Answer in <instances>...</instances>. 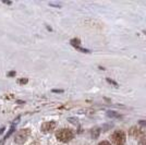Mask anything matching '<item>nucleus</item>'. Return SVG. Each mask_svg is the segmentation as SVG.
Instances as JSON below:
<instances>
[{
  "label": "nucleus",
  "instance_id": "obj_1",
  "mask_svg": "<svg viewBox=\"0 0 146 145\" xmlns=\"http://www.w3.org/2000/svg\"><path fill=\"white\" fill-rule=\"evenodd\" d=\"M56 138L59 140L60 142L67 143V142H70L71 140H73L74 133L70 129H62V130H59L58 132L56 133Z\"/></svg>",
  "mask_w": 146,
  "mask_h": 145
},
{
  "label": "nucleus",
  "instance_id": "obj_2",
  "mask_svg": "<svg viewBox=\"0 0 146 145\" xmlns=\"http://www.w3.org/2000/svg\"><path fill=\"white\" fill-rule=\"evenodd\" d=\"M111 141H112L113 145H124V143H125V133L121 130H118L111 135Z\"/></svg>",
  "mask_w": 146,
  "mask_h": 145
},
{
  "label": "nucleus",
  "instance_id": "obj_3",
  "mask_svg": "<svg viewBox=\"0 0 146 145\" xmlns=\"http://www.w3.org/2000/svg\"><path fill=\"white\" fill-rule=\"evenodd\" d=\"M31 130L30 129H21L17 135H15V143L17 144H24L25 141L30 136Z\"/></svg>",
  "mask_w": 146,
  "mask_h": 145
},
{
  "label": "nucleus",
  "instance_id": "obj_4",
  "mask_svg": "<svg viewBox=\"0 0 146 145\" xmlns=\"http://www.w3.org/2000/svg\"><path fill=\"white\" fill-rule=\"evenodd\" d=\"M56 127H57V122L56 121H47L42 126V131L44 133L51 132L52 130H55Z\"/></svg>",
  "mask_w": 146,
  "mask_h": 145
},
{
  "label": "nucleus",
  "instance_id": "obj_5",
  "mask_svg": "<svg viewBox=\"0 0 146 145\" xmlns=\"http://www.w3.org/2000/svg\"><path fill=\"white\" fill-rule=\"evenodd\" d=\"M99 133H100V129L99 128H96V129H94L93 131H92V138L93 139H96L99 136Z\"/></svg>",
  "mask_w": 146,
  "mask_h": 145
},
{
  "label": "nucleus",
  "instance_id": "obj_6",
  "mask_svg": "<svg viewBox=\"0 0 146 145\" xmlns=\"http://www.w3.org/2000/svg\"><path fill=\"white\" fill-rule=\"evenodd\" d=\"M107 116H108V117H115V118H120V117H121L120 115H118L117 112H115V111H110V110L107 112Z\"/></svg>",
  "mask_w": 146,
  "mask_h": 145
},
{
  "label": "nucleus",
  "instance_id": "obj_7",
  "mask_svg": "<svg viewBox=\"0 0 146 145\" xmlns=\"http://www.w3.org/2000/svg\"><path fill=\"white\" fill-rule=\"evenodd\" d=\"M13 132H14V127H12L11 129H10V130H9V132L7 133V135L5 136V139H3V140L8 139V138H9V136H10V135H11V134H12Z\"/></svg>",
  "mask_w": 146,
  "mask_h": 145
},
{
  "label": "nucleus",
  "instance_id": "obj_8",
  "mask_svg": "<svg viewBox=\"0 0 146 145\" xmlns=\"http://www.w3.org/2000/svg\"><path fill=\"white\" fill-rule=\"evenodd\" d=\"M68 121H69V122H71V123H73V124H76V123L79 122V120H78L76 118H69Z\"/></svg>",
  "mask_w": 146,
  "mask_h": 145
},
{
  "label": "nucleus",
  "instance_id": "obj_9",
  "mask_svg": "<svg viewBox=\"0 0 146 145\" xmlns=\"http://www.w3.org/2000/svg\"><path fill=\"white\" fill-rule=\"evenodd\" d=\"M107 82H108V83H110V84L115 85V86H118V84H117L116 82H115V81H112V80H110L109 78H108V79H107Z\"/></svg>",
  "mask_w": 146,
  "mask_h": 145
},
{
  "label": "nucleus",
  "instance_id": "obj_10",
  "mask_svg": "<svg viewBox=\"0 0 146 145\" xmlns=\"http://www.w3.org/2000/svg\"><path fill=\"white\" fill-rule=\"evenodd\" d=\"M98 145H111V144H110L108 141H103V142H100Z\"/></svg>",
  "mask_w": 146,
  "mask_h": 145
},
{
  "label": "nucleus",
  "instance_id": "obj_11",
  "mask_svg": "<svg viewBox=\"0 0 146 145\" xmlns=\"http://www.w3.org/2000/svg\"><path fill=\"white\" fill-rule=\"evenodd\" d=\"M19 82H20V84H25V83H27V79H21Z\"/></svg>",
  "mask_w": 146,
  "mask_h": 145
},
{
  "label": "nucleus",
  "instance_id": "obj_12",
  "mask_svg": "<svg viewBox=\"0 0 146 145\" xmlns=\"http://www.w3.org/2000/svg\"><path fill=\"white\" fill-rule=\"evenodd\" d=\"M139 122H140L141 126H144V127H146V120H140Z\"/></svg>",
  "mask_w": 146,
  "mask_h": 145
},
{
  "label": "nucleus",
  "instance_id": "obj_13",
  "mask_svg": "<svg viewBox=\"0 0 146 145\" xmlns=\"http://www.w3.org/2000/svg\"><path fill=\"white\" fill-rule=\"evenodd\" d=\"M141 145H146V139H144V140H142V141H141Z\"/></svg>",
  "mask_w": 146,
  "mask_h": 145
},
{
  "label": "nucleus",
  "instance_id": "obj_14",
  "mask_svg": "<svg viewBox=\"0 0 146 145\" xmlns=\"http://www.w3.org/2000/svg\"><path fill=\"white\" fill-rule=\"evenodd\" d=\"M9 75H10V76H12V75H14V72H11V73H9Z\"/></svg>",
  "mask_w": 146,
  "mask_h": 145
},
{
  "label": "nucleus",
  "instance_id": "obj_15",
  "mask_svg": "<svg viewBox=\"0 0 146 145\" xmlns=\"http://www.w3.org/2000/svg\"><path fill=\"white\" fill-rule=\"evenodd\" d=\"M3 142H5V140H2V141H0V145L3 144Z\"/></svg>",
  "mask_w": 146,
  "mask_h": 145
},
{
  "label": "nucleus",
  "instance_id": "obj_16",
  "mask_svg": "<svg viewBox=\"0 0 146 145\" xmlns=\"http://www.w3.org/2000/svg\"><path fill=\"white\" fill-rule=\"evenodd\" d=\"M145 34H146V31H145Z\"/></svg>",
  "mask_w": 146,
  "mask_h": 145
}]
</instances>
